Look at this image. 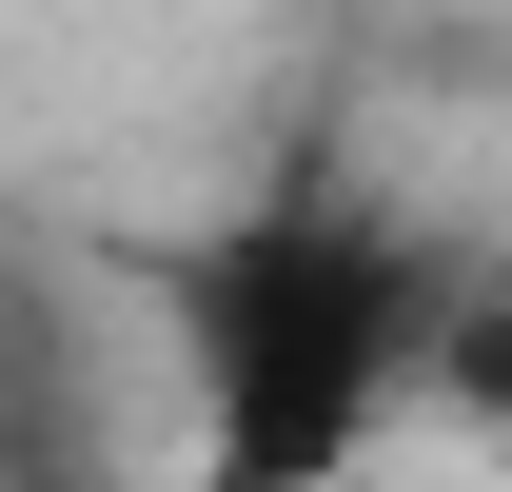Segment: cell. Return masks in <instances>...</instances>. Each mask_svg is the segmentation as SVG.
I'll use <instances>...</instances> for the list:
<instances>
[{"label":"cell","instance_id":"2","mask_svg":"<svg viewBox=\"0 0 512 492\" xmlns=\"http://www.w3.org/2000/svg\"><path fill=\"white\" fill-rule=\"evenodd\" d=\"M414 394H453V414L512 433V296H434V374H414Z\"/></svg>","mask_w":512,"mask_h":492},{"label":"cell","instance_id":"1","mask_svg":"<svg viewBox=\"0 0 512 492\" xmlns=\"http://www.w3.org/2000/svg\"><path fill=\"white\" fill-rule=\"evenodd\" d=\"M434 256L375 197H237L178 256V394H197V492H355L414 374H434Z\"/></svg>","mask_w":512,"mask_h":492}]
</instances>
